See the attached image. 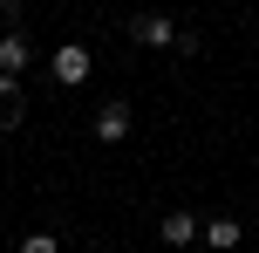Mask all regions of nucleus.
Instances as JSON below:
<instances>
[{"label":"nucleus","instance_id":"f257e3e1","mask_svg":"<svg viewBox=\"0 0 259 253\" xmlns=\"http://www.w3.org/2000/svg\"><path fill=\"white\" fill-rule=\"evenodd\" d=\"M89 62H96V55L82 48V41H62V48L48 55V68H55V82H62V89H75V82H89Z\"/></svg>","mask_w":259,"mask_h":253},{"label":"nucleus","instance_id":"f03ea898","mask_svg":"<svg viewBox=\"0 0 259 253\" xmlns=\"http://www.w3.org/2000/svg\"><path fill=\"white\" fill-rule=\"evenodd\" d=\"M130 34H137V48H178V21L170 14H137Z\"/></svg>","mask_w":259,"mask_h":253},{"label":"nucleus","instance_id":"7ed1b4c3","mask_svg":"<svg viewBox=\"0 0 259 253\" xmlns=\"http://www.w3.org/2000/svg\"><path fill=\"white\" fill-rule=\"evenodd\" d=\"M27 62H34V41H27V27H7V34H0V76H21Z\"/></svg>","mask_w":259,"mask_h":253},{"label":"nucleus","instance_id":"20e7f679","mask_svg":"<svg viewBox=\"0 0 259 253\" xmlns=\"http://www.w3.org/2000/svg\"><path fill=\"white\" fill-rule=\"evenodd\" d=\"M198 233H205L198 212H164V219H157V240H164V246H191Z\"/></svg>","mask_w":259,"mask_h":253},{"label":"nucleus","instance_id":"39448f33","mask_svg":"<svg viewBox=\"0 0 259 253\" xmlns=\"http://www.w3.org/2000/svg\"><path fill=\"white\" fill-rule=\"evenodd\" d=\"M130 137V103H103L96 110V144H123Z\"/></svg>","mask_w":259,"mask_h":253},{"label":"nucleus","instance_id":"423d86ee","mask_svg":"<svg viewBox=\"0 0 259 253\" xmlns=\"http://www.w3.org/2000/svg\"><path fill=\"white\" fill-rule=\"evenodd\" d=\"M27 117V96H21V76H0V130H14V123Z\"/></svg>","mask_w":259,"mask_h":253},{"label":"nucleus","instance_id":"0eeeda50","mask_svg":"<svg viewBox=\"0 0 259 253\" xmlns=\"http://www.w3.org/2000/svg\"><path fill=\"white\" fill-rule=\"evenodd\" d=\"M239 240H246V226H239V219H205V246H211V253H232Z\"/></svg>","mask_w":259,"mask_h":253},{"label":"nucleus","instance_id":"6e6552de","mask_svg":"<svg viewBox=\"0 0 259 253\" xmlns=\"http://www.w3.org/2000/svg\"><path fill=\"white\" fill-rule=\"evenodd\" d=\"M21 253H62V240H55V233H27Z\"/></svg>","mask_w":259,"mask_h":253},{"label":"nucleus","instance_id":"1a4fd4ad","mask_svg":"<svg viewBox=\"0 0 259 253\" xmlns=\"http://www.w3.org/2000/svg\"><path fill=\"white\" fill-rule=\"evenodd\" d=\"M21 14H27V0H0V21L7 27H21Z\"/></svg>","mask_w":259,"mask_h":253}]
</instances>
